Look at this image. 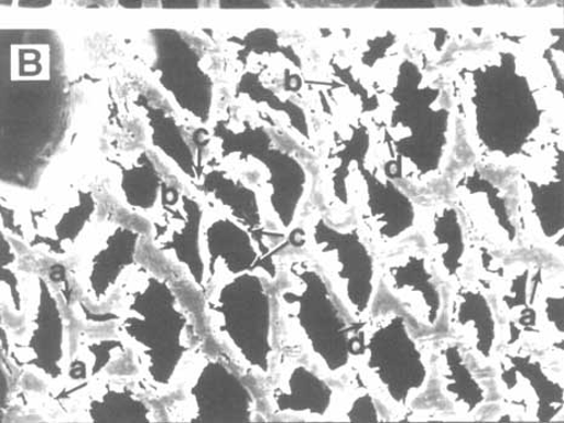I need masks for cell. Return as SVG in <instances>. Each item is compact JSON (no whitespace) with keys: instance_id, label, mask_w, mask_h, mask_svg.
Listing matches in <instances>:
<instances>
[{"instance_id":"6da1fadb","label":"cell","mask_w":564,"mask_h":423,"mask_svg":"<svg viewBox=\"0 0 564 423\" xmlns=\"http://www.w3.org/2000/svg\"><path fill=\"white\" fill-rule=\"evenodd\" d=\"M448 86L455 117L479 164L514 171L561 126L549 79L511 47L458 58Z\"/></svg>"},{"instance_id":"7a4b0ae2","label":"cell","mask_w":564,"mask_h":423,"mask_svg":"<svg viewBox=\"0 0 564 423\" xmlns=\"http://www.w3.org/2000/svg\"><path fill=\"white\" fill-rule=\"evenodd\" d=\"M2 184L30 192L66 139L70 94L62 42L44 29L2 31Z\"/></svg>"},{"instance_id":"3957f363","label":"cell","mask_w":564,"mask_h":423,"mask_svg":"<svg viewBox=\"0 0 564 423\" xmlns=\"http://www.w3.org/2000/svg\"><path fill=\"white\" fill-rule=\"evenodd\" d=\"M182 271L143 241L140 262L110 301L115 333L133 355L135 383L153 401L170 395L204 344L198 318L180 290Z\"/></svg>"},{"instance_id":"277c9868","label":"cell","mask_w":564,"mask_h":423,"mask_svg":"<svg viewBox=\"0 0 564 423\" xmlns=\"http://www.w3.org/2000/svg\"><path fill=\"white\" fill-rule=\"evenodd\" d=\"M280 346L294 350L335 382L352 368L357 325L306 253L281 256L274 284Z\"/></svg>"},{"instance_id":"5b68a950","label":"cell","mask_w":564,"mask_h":423,"mask_svg":"<svg viewBox=\"0 0 564 423\" xmlns=\"http://www.w3.org/2000/svg\"><path fill=\"white\" fill-rule=\"evenodd\" d=\"M392 101L379 163L394 180L430 185L446 172L453 150L457 117L449 89L426 80L416 65L405 63Z\"/></svg>"},{"instance_id":"8992f818","label":"cell","mask_w":564,"mask_h":423,"mask_svg":"<svg viewBox=\"0 0 564 423\" xmlns=\"http://www.w3.org/2000/svg\"><path fill=\"white\" fill-rule=\"evenodd\" d=\"M204 328L215 346L259 384L271 375L280 349L274 283L257 272L210 285L202 299Z\"/></svg>"},{"instance_id":"52a82bcc","label":"cell","mask_w":564,"mask_h":423,"mask_svg":"<svg viewBox=\"0 0 564 423\" xmlns=\"http://www.w3.org/2000/svg\"><path fill=\"white\" fill-rule=\"evenodd\" d=\"M352 369L395 422L414 408L432 378L431 350L399 308H383L357 325Z\"/></svg>"},{"instance_id":"ba28073f","label":"cell","mask_w":564,"mask_h":423,"mask_svg":"<svg viewBox=\"0 0 564 423\" xmlns=\"http://www.w3.org/2000/svg\"><path fill=\"white\" fill-rule=\"evenodd\" d=\"M212 153L226 166L245 167L239 174H254L270 226L291 240L302 223L312 186L302 156L275 142L265 127L251 124L214 128Z\"/></svg>"},{"instance_id":"9c48e42d","label":"cell","mask_w":564,"mask_h":423,"mask_svg":"<svg viewBox=\"0 0 564 423\" xmlns=\"http://www.w3.org/2000/svg\"><path fill=\"white\" fill-rule=\"evenodd\" d=\"M258 383L208 341L189 359L174 391L163 401V422L253 423L268 421L262 413Z\"/></svg>"},{"instance_id":"30bf717a","label":"cell","mask_w":564,"mask_h":423,"mask_svg":"<svg viewBox=\"0 0 564 423\" xmlns=\"http://www.w3.org/2000/svg\"><path fill=\"white\" fill-rule=\"evenodd\" d=\"M297 241L326 276L333 293L356 325L375 313L380 293L379 259L357 225H336L318 209L299 225Z\"/></svg>"},{"instance_id":"8fae6325","label":"cell","mask_w":564,"mask_h":423,"mask_svg":"<svg viewBox=\"0 0 564 423\" xmlns=\"http://www.w3.org/2000/svg\"><path fill=\"white\" fill-rule=\"evenodd\" d=\"M101 199V215L80 240L69 270L77 296L93 308H102L116 294L128 273L140 262L149 236L147 219L131 214L112 197Z\"/></svg>"},{"instance_id":"7c38bea8","label":"cell","mask_w":564,"mask_h":423,"mask_svg":"<svg viewBox=\"0 0 564 423\" xmlns=\"http://www.w3.org/2000/svg\"><path fill=\"white\" fill-rule=\"evenodd\" d=\"M26 288L28 306L20 328L3 326V360L53 389L65 380L74 349L68 314L50 276L31 273Z\"/></svg>"},{"instance_id":"4fadbf2b","label":"cell","mask_w":564,"mask_h":423,"mask_svg":"<svg viewBox=\"0 0 564 423\" xmlns=\"http://www.w3.org/2000/svg\"><path fill=\"white\" fill-rule=\"evenodd\" d=\"M522 240L563 262L564 193L562 126L514 169Z\"/></svg>"},{"instance_id":"5bb4252c","label":"cell","mask_w":564,"mask_h":423,"mask_svg":"<svg viewBox=\"0 0 564 423\" xmlns=\"http://www.w3.org/2000/svg\"><path fill=\"white\" fill-rule=\"evenodd\" d=\"M21 209L3 202V231L35 251L53 258H72L80 240L101 215V198L89 185H70L51 199Z\"/></svg>"},{"instance_id":"9a60e30c","label":"cell","mask_w":564,"mask_h":423,"mask_svg":"<svg viewBox=\"0 0 564 423\" xmlns=\"http://www.w3.org/2000/svg\"><path fill=\"white\" fill-rule=\"evenodd\" d=\"M503 409L519 422L564 421L563 369L531 347L501 346L494 366Z\"/></svg>"},{"instance_id":"2e32d148","label":"cell","mask_w":564,"mask_h":423,"mask_svg":"<svg viewBox=\"0 0 564 423\" xmlns=\"http://www.w3.org/2000/svg\"><path fill=\"white\" fill-rule=\"evenodd\" d=\"M350 196L357 226L371 247L389 251L417 232L420 205L371 156L354 167Z\"/></svg>"},{"instance_id":"e0dca14e","label":"cell","mask_w":564,"mask_h":423,"mask_svg":"<svg viewBox=\"0 0 564 423\" xmlns=\"http://www.w3.org/2000/svg\"><path fill=\"white\" fill-rule=\"evenodd\" d=\"M498 169L478 162L460 169L452 180L454 203L470 231L497 251H512L522 241L518 197L503 184Z\"/></svg>"},{"instance_id":"ac0fdd59","label":"cell","mask_w":564,"mask_h":423,"mask_svg":"<svg viewBox=\"0 0 564 423\" xmlns=\"http://www.w3.org/2000/svg\"><path fill=\"white\" fill-rule=\"evenodd\" d=\"M206 204L175 175L167 181L158 212L149 220L148 239L155 251L182 271L202 295L207 293L202 232Z\"/></svg>"},{"instance_id":"d6986e66","label":"cell","mask_w":564,"mask_h":423,"mask_svg":"<svg viewBox=\"0 0 564 423\" xmlns=\"http://www.w3.org/2000/svg\"><path fill=\"white\" fill-rule=\"evenodd\" d=\"M149 41L152 75L170 102L197 127H207L214 110L215 87L194 44L183 32L171 28L150 30Z\"/></svg>"},{"instance_id":"ffe728a7","label":"cell","mask_w":564,"mask_h":423,"mask_svg":"<svg viewBox=\"0 0 564 423\" xmlns=\"http://www.w3.org/2000/svg\"><path fill=\"white\" fill-rule=\"evenodd\" d=\"M338 384L280 346L269 379L260 384L261 403L268 421L329 422Z\"/></svg>"},{"instance_id":"44dd1931","label":"cell","mask_w":564,"mask_h":423,"mask_svg":"<svg viewBox=\"0 0 564 423\" xmlns=\"http://www.w3.org/2000/svg\"><path fill=\"white\" fill-rule=\"evenodd\" d=\"M379 260L380 286L404 316L427 332H435L446 311V293L425 249L389 250Z\"/></svg>"},{"instance_id":"7402d4cb","label":"cell","mask_w":564,"mask_h":423,"mask_svg":"<svg viewBox=\"0 0 564 423\" xmlns=\"http://www.w3.org/2000/svg\"><path fill=\"white\" fill-rule=\"evenodd\" d=\"M202 248L208 288L226 278L250 272L267 275L274 284L279 281L282 253L261 246L242 224L208 207L204 214Z\"/></svg>"},{"instance_id":"603a6c76","label":"cell","mask_w":564,"mask_h":423,"mask_svg":"<svg viewBox=\"0 0 564 423\" xmlns=\"http://www.w3.org/2000/svg\"><path fill=\"white\" fill-rule=\"evenodd\" d=\"M194 191L206 207L247 227L261 246L279 251L284 241L290 240L273 231L258 187L212 154L204 155Z\"/></svg>"},{"instance_id":"cb8c5ba5","label":"cell","mask_w":564,"mask_h":423,"mask_svg":"<svg viewBox=\"0 0 564 423\" xmlns=\"http://www.w3.org/2000/svg\"><path fill=\"white\" fill-rule=\"evenodd\" d=\"M447 328L481 368H491L501 347L498 314L488 290L474 276L449 286L446 295Z\"/></svg>"},{"instance_id":"d4e9b609","label":"cell","mask_w":564,"mask_h":423,"mask_svg":"<svg viewBox=\"0 0 564 423\" xmlns=\"http://www.w3.org/2000/svg\"><path fill=\"white\" fill-rule=\"evenodd\" d=\"M105 166L111 197L131 214L148 221L158 212L163 189L174 175L149 148L107 154Z\"/></svg>"},{"instance_id":"484cf974","label":"cell","mask_w":564,"mask_h":423,"mask_svg":"<svg viewBox=\"0 0 564 423\" xmlns=\"http://www.w3.org/2000/svg\"><path fill=\"white\" fill-rule=\"evenodd\" d=\"M417 232L443 284L460 283L469 272L470 229L457 205L436 200L420 205Z\"/></svg>"},{"instance_id":"4316f807","label":"cell","mask_w":564,"mask_h":423,"mask_svg":"<svg viewBox=\"0 0 564 423\" xmlns=\"http://www.w3.org/2000/svg\"><path fill=\"white\" fill-rule=\"evenodd\" d=\"M128 352V347L115 333L112 325L82 330L72 349L65 380L53 389H47L46 397L52 404L62 408L67 416L79 399L96 382L108 378L111 368Z\"/></svg>"},{"instance_id":"83f0119b","label":"cell","mask_w":564,"mask_h":423,"mask_svg":"<svg viewBox=\"0 0 564 423\" xmlns=\"http://www.w3.org/2000/svg\"><path fill=\"white\" fill-rule=\"evenodd\" d=\"M134 105L145 124L149 149L160 156L184 185L194 189L199 166L206 155L200 148L202 143L180 123L171 104L155 98L153 93H138Z\"/></svg>"},{"instance_id":"f1b7e54d","label":"cell","mask_w":564,"mask_h":423,"mask_svg":"<svg viewBox=\"0 0 564 423\" xmlns=\"http://www.w3.org/2000/svg\"><path fill=\"white\" fill-rule=\"evenodd\" d=\"M538 268L530 262H501L490 274L488 290L498 314L501 346L530 347L532 294Z\"/></svg>"},{"instance_id":"f546056e","label":"cell","mask_w":564,"mask_h":423,"mask_svg":"<svg viewBox=\"0 0 564 423\" xmlns=\"http://www.w3.org/2000/svg\"><path fill=\"white\" fill-rule=\"evenodd\" d=\"M432 372L440 392L459 421H475L488 403L489 391L470 365L469 355L453 337H443L431 349Z\"/></svg>"},{"instance_id":"4dcf8cb0","label":"cell","mask_w":564,"mask_h":423,"mask_svg":"<svg viewBox=\"0 0 564 423\" xmlns=\"http://www.w3.org/2000/svg\"><path fill=\"white\" fill-rule=\"evenodd\" d=\"M134 380L105 378L96 382L69 411L75 422H163L161 408Z\"/></svg>"},{"instance_id":"1f68e13d","label":"cell","mask_w":564,"mask_h":423,"mask_svg":"<svg viewBox=\"0 0 564 423\" xmlns=\"http://www.w3.org/2000/svg\"><path fill=\"white\" fill-rule=\"evenodd\" d=\"M564 285L562 269H538L532 294V337L530 347L550 365L563 369Z\"/></svg>"},{"instance_id":"d6a6232c","label":"cell","mask_w":564,"mask_h":423,"mask_svg":"<svg viewBox=\"0 0 564 423\" xmlns=\"http://www.w3.org/2000/svg\"><path fill=\"white\" fill-rule=\"evenodd\" d=\"M371 142L366 129L336 140L321 163V186L327 207L345 213L351 208L350 176L354 167L370 159Z\"/></svg>"},{"instance_id":"836d02e7","label":"cell","mask_w":564,"mask_h":423,"mask_svg":"<svg viewBox=\"0 0 564 423\" xmlns=\"http://www.w3.org/2000/svg\"><path fill=\"white\" fill-rule=\"evenodd\" d=\"M329 422H389L386 408L351 368L338 384Z\"/></svg>"},{"instance_id":"e575fe53","label":"cell","mask_w":564,"mask_h":423,"mask_svg":"<svg viewBox=\"0 0 564 423\" xmlns=\"http://www.w3.org/2000/svg\"><path fill=\"white\" fill-rule=\"evenodd\" d=\"M224 10H262L270 9L269 2H221L218 3Z\"/></svg>"},{"instance_id":"d590c367","label":"cell","mask_w":564,"mask_h":423,"mask_svg":"<svg viewBox=\"0 0 564 423\" xmlns=\"http://www.w3.org/2000/svg\"><path fill=\"white\" fill-rule=\"evenodd\" d=\"M160 4L165 10H195L200 6L199 2H162Z\"/></svg>"},{"instance_id":"8d00e7d4","label":"cell","mask_w":564,"mask_h":423,"mask_svg":"<svg viewBox=\"0 0 564 423\" xmlns=\"http://www.w3.org/2000/svg\"><path fill=\"white\" fill-rule=\"evenodd\" d=\"M489 421H498V422H519L514 415L510 413L509 410L501 408L498 413L494 415V417L489 419Z\"/></svg>"},{"instance_id":"74e56055","label":"cell","mask_w":564,"mask_h":423,"mask_svg":"<svg viewBox=\"0 0 564 423\" xmlns=\"http://www.w3.org/2000/svg\"><path fill=\"white\" fill-rule=\"evenodd\" d=\"M19 7L28 8V9H44L47 7H52V2H19Z\"/></svg>"},{"instance_id":"f35d334b","label":"cell","mask_w":564,"mask_h":423,"mask_svg":"<svg viewBox=\"0 0 564 423\" xmlns=\"http://www.w3.org/2000/svg\"><path fill=\"white\" fill-rule=\"evenodd\" d=\"M118 6H121L124 9L135 10V9H141L143 6H145V3H141V2H121V3H118Z\"/></svg>"}]
</instances>
